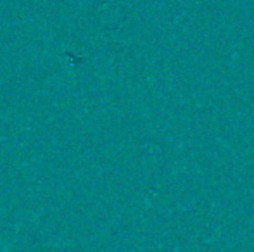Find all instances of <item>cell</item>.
Masks as SVG:
<instances>
[{"instance_id":"6da1fadb","label":"cell","mask_w":254,"mask_h":252,"mask_svg":"<svg viewBox=\"0 0 254 252\" xmlns=\"http://www.w3.org/2000/svg\"><path fill=\"white\" fill-rule=\"evenodd\" d=\"M0 252H2V249H0Z\"/></svg>"}]
</instances>
